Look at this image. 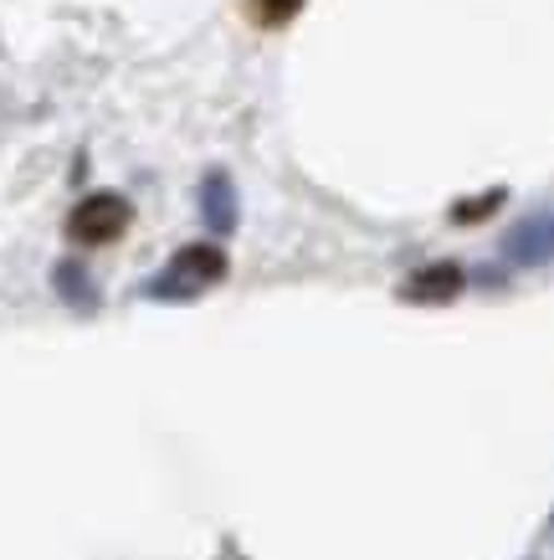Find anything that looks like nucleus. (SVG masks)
Returning <instances> with one entry per match:
<instances>
[{
	"label": "nucleus",
	"mask_w": 554,
	"mask_h": 560,
	"mask_svg": "<svg viewBox=\"0 0 554 560\" xmlns=\"http://www.w3.org/2000/svg\"><path fill=\"white\" fill-rule=\"evenodd\" d=\"M268 11H262V21H272V26H283V21H293V11H298L303 0H262Z\"/></svg>",
	"instance_id": "0eeeda50"
},
{
	"label": "nucleus",
	"mask_w": 554,
	"mask_h": 560,
	"mask_svg": "<svg viewBox=\"0 0 554 560\" xmlns=\"http://www.w3.org/2000/svg\"><path fill=\"white\" fill-rule=\"evenodd\" d=\"M180 272H185V278H201V283H211V278H221V272H226V257H221L216 247H185V253H180Z\"/></svg>",
	"instance_id": "20e7f679"
},
{
	"label": "nucleus",
	"mask_w": 554,
	"mask_h": 560,
	"mask_svg": "<svg viewBox=\"0 0 554 560\" xmlns=\"http://www.w3.org/2000/svg\"><path fill=\"white\" fill-rule=\"evenodd\" d=\"M205 206H211V211H205V217L216 221V226H232L236 221V211H232V186H226V175H211V180H205Z\"/></svg>",
	"instance_id": "39448f33"
},
{
	"label": "nucleus",
	"mask_w": 554,
	"mask_h": 560,
	"mask_svg": "<svg viewBox=\"0 0 554 560\" xmlns=\"http://www.w3.org/2000/svg\"><path fill=\"white\" fill-rule=\"evenodd\" d=\"M129 201L118 196V190H93L78 201V211L68 217V237L83 242V247H103V242L123 237V226H129Z\"/></svg>",
	"instance_id": "f257e3e1"
},
{
	"label": "nucleus",
	"mask_w": 554,
	"mask_h": 560,
	"mask_svg": "<svg viewBox=\"0 0 554 560\" xmlns=\"http://www.w3.org/2000/svg\"><path fill=\"white\" fill-rule=\"evenodd\" d=\"M457 289H462V268H457V262H437V268H421L416 278L405 283V293H411V299H426V304H432V299H452Z\"/></svg>",
	"instance_id": "7ed1b4c3"
},
{
	"label": "nucleus",
	"mask_w": 554,
	"mask_h": 560,
	"mask_svg": "<svg viewBox=\"0 0 554 560\" xmlns=\"http://www.w3.org/2000/svg\"><path fill=\"white\" fill-rule=\"evenodd\" d=\"M508 257H519V262H544V257H554V217L523 221L519 232H508Z\"/></svg>",
	"instance_id": "f03ea898"
},
{
	"label": "nucleus",
	"mask_w": 554,
	"mask_h": 560,
	"mask_svg": "<svg viewBox=\"0 0 554 560\" xmlns=\"http://www.w3.org/2000/svg\"><path fill=\"white\" fill-rule=\"evenodd\" d=\"M493 206H504V190H487L483 201H462L457 206V221H478V217H487Z\"/></svg>",
	"instance_id": "423d86ee"
}]
</instances>
